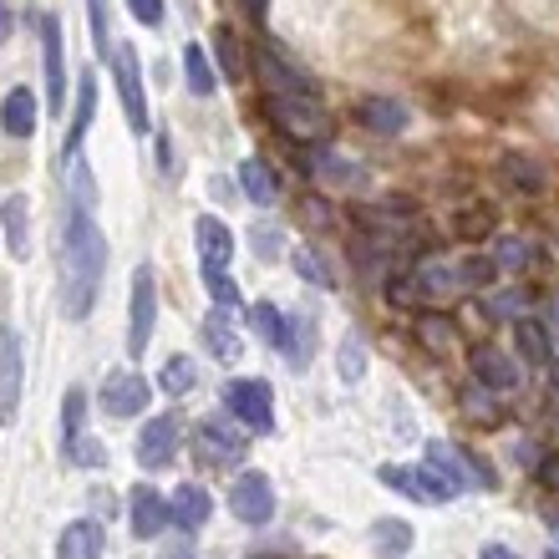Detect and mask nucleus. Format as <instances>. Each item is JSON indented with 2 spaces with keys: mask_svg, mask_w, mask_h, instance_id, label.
<instances>
[{
  "mask_svg": "<svg viewBox=\"0 0 559 559\" xmlns=\"http://www.w3.org/2000/svg\"><path fill=\"white\" fill-rule=\"evenodd\" d=\"M214 57H219V72L229 76V82L245 76V46H239V36L229 26H214Z\"/></svg>",
  "mask_w": 559,
  "mask_h": 559,
  "instance_id": "obj_33",
  "label": "nucleus"
},
{
  "mask_svg": "<svg viewBox=\"0 0 559 559\" xmlns=\"http://www.w3.org/2000/svg\"><path fill=\"white\" fill-rule=\"evenodd\" d=\"M555 539H559V524H555Z\"/></svg>",
  "mask_w": 559,
  "mask_h": 559,
  "instance_id": "obj_56",
  "label": "nucleus"
},
{
  "mask_svg": "<svg viewBox=\"0 0 559 559\" xmlns=\"http://www.w3.org/2000/svg\"><path fill=\"white\" fill-rule=\"evenodd\" d=\"M534 478L549 488V493H559V453H545L539 463H534Z\"/></svg>",
  "mask_w": 559,
  "mask_h": 559,
  "instance_id": "obj_47",
  "label": "nucleus"
},
{
  "mask_svg": "<svg viewBox=\"0 0 559 559\" xmlns=\"http://www.w3.org/2000/svg\"><path fill=\"white\" fill-rule=\"evenodd\" d=\"M82 423H87V392H82V386H67V397H61V448H72L76 438H87Z\"/></svg>",
  "mask_w": 559,
  "mask_h": 559,
  "instance_id": "obj_30",
  "label": "nucleus"
},
{
  "mask_svg": "<svg viewBox=\"0 0 559 559\" xmlns=\"http://www.w3.org/2000/svg\"><path fill=\"white\" fill-rule=\"evenodd\" d=\"M413 285H417V295H423V306H438V300H448V295L457 290V270L432 254V260H417Z\"/></svg>",
  "mask_w": 559,
  "mask_h": 559,
  "instance_id": "obj_20",
  "label": "nucleus"
},
{
  "mask_svg": "<svg viewBox=\"0 0 559 559\" xmlns=\"http://www.w3.org/2000/svg\"><path fill=\"white\" fill-rule=\"evenodd\" d=\"M21 371H26L21 336H15L11 325H0V423H15V407H21Z\"/></svg>",
  "mask_w": 559,
  "mask_h": 559,
  "instance_id": "obj_9",
  "label": "nucleus"
},
{
  "mask_svg": "<svg viewBox=\"0 0 559 559\" xmlns=\"http://www.w3.org/2000/svg\"><path fill=\"white\" fill-rule=\"evenodd\" d=\"M493 260H499V270H530L534 265V250L530 245H524V239H499V245H493Z\"/></svg>",
  "mask_w": 559,
  "mask_h": 559,
  "instance_id": "obj_38",
  "label": "nucleus"
},
{
  "mask_svg": "<svg viewBox=\"0 0 559 559\" xmlns=\"http://www.w3.org/2000/svg\"><path fill=\"white\" fill-rule=\"evenodd\" d=\"M204 285H209V295H214V306L219 310L239 306V285L229 280V270H204Z\"/></svg>",
  "mask_w": 559,
  "mask_h": 559,
  "instance_id": "obj_40",
  "label": "nucleus"
},
{
  "mask_svg": "<svg viewBox=\"0 0 559 559\" xmlns=\"http://www.w3.org/2000/svg\"><path fill=\"white\" fill-rule=\"evenodd\" d=\"M193 442H199V457H204V463H239V457H245V448H250V442H245V432H239L235 423H229V417H204V423L193 427Z\"/></svg>",
  "mask_w": 559,
  "mask_h": 559,
  "instance_id": "obj_8",
  "label": "nucleus"
},
{
  "mask_svg": "<svg viewBox=\"0 0 559 559\" xmlns=\"http://www.w3.org/2000/svg\"><path fill=\"white\" fill-rule=\"evenodd\" d=\"M250 331L260 341H270L275 352H285V346H290V321H285L270 300H254V306H250Z\"/></svg>",
  "mask_w": 559,
  "mask_h": 559,
  "instance_id": "obj_28",
  "label": "nucleus"
},
{
  "mask_svg": "<svg viewBox=\"0 0 559 559\" xmlns=\"http://www.w3.org/2000/svg\"><path fill=\"white\" fill-rule=\"evenodd\" d=\"M128 524H133L138 539H158V534L174 524V509H168V499H163L153 484H138L133 493H128Z\"/></svg>",
  "mask_w": 559,
  "mask_h": 559,
  "instance_id": "obj_10",
  "label": "nucleus"
},
{
  "mask_svg": "<svg viewBox=\"0 0 559 559\" xmlns=\"http://www.w3.org/2000/svg\"><path fill=\"white\" fill-rule=\"evenodd\" d=\"M545 559H559V549H549V555H545Z\"/></svg>",
  "mask_w": 559,
  "mask_h": 559,
  "instance_id": "obj_54",
  "label": "nucleus"
},
{
  "mask_svg": "<svg viewBox=\"0 0 559 559\" xmlns=\"http://www.w3.org/2000/svg\"><path fill=\"white\" fill-rule=\"evenodd\" d=\"M107 417H138L147 413V382L138 371H118V377H107L103 382V402H97Z\"/></svg>",
  "mask_w": 559,
  "mask_h": 559,
  "instance_id": "obj_15",
  "label": "nucleus"
},
{
  "mask_svg": "<svg viewBox=\"0 0 559 559\" xmlns=\"http://www.w3.org/2000/svg\"><path fill=\"white\" fill-rule=\"evenodd\" d=\"M36 122H41V107L31 97L26 87H11L5 92V103H0V128L11 138H31L36 133Z\"/></svg>",
  "mask_w": 559,
  "mask_h": 559,
  "instance_id": "obj_21",
  "label": "nucleus"
},
{
  "mask_svg": "<svg viewBox=\"0 0 559 559\" xmlns=\"http://www.w3.org/2000/svg\"><path fill=\"white\" fill-rule=\"evenodd\" d=\"M463 402H468V417H473V423H484V427H499L503 423L499 407H488V402H493V392H488V386H473Z\"/></svg>",
  "mask_w": 559,
  "mask_h": 559,
  "instance_id": "obj_41",
  "label": "nucleus"
},
{
  "mask_svg": "<svg viewBox=\"0 0 559 559\" xmlns=\"http://www.w3.org/2000/svg\"><path fill=\"white\" fill-rule=\"evenodd\" d=\"M549 367H555V361H549ZM555 392H559V367H555Z\"/></svg>",
  "mask_w": 559,
  "mask_h": 559,
  "instance_id": "obj_53",
  "label": "nucleus"
},
{
  "mask_svg": "<svg viewBox=\"0 0 559 559\" xmlns=\"http://www.w3.org/2000/svg\"><path fill=\"white\" fill-rule=\"evenodd\" d=\"M250 559H275V555H250Z\"/></svg>",
  "mask_w": 559,
  "mask_h": 559,
  "instance_id": "obj_55",
  "label": "nucleus"
},
{
  "mask_svg": "<svg viewBox=\"0 0 559 559\" xmlns=\"http://www.w3.org/2000/svg\"><path fill=\"white\" fill-rule=\"evenodd\" d=\"M260 72H265V92H270V97H316L310 72H300L295 61H285L270 41H265V51H260Z\"/></svg>",
  "mask_w": 559,
  "mask_h": 559,
  "instance_id": "obj_13",
  "label": "nucleus"
},
{
  "mask_svg": "<svg viewBox=\"0 0 559 559\" xmlns=\"http://www.w3.org/2000/svg\"><path fill=\"white\" fill-rule=\"evenodd\" d=\"M488 229H493V219H488L484 209H478V214H473V209H463V214H457V235H463V239L488 235Z\"/></svg>",
  "mask_w": 559,
  "mask_h": 559,
  "instance_id": "obj_46",
  "label": "nucleus"
},
{
  "mask_svg": "<svg viewBox=\"0 0 559 559\" xmlns=\"http://www.w3.org/2000/svg\"><path fill=\"white\" fill-rule=\"evenodd\" d=\"M316 163V174H325L331 183H341V189H361L367 183V174L356 168V163H341L336 153H321V158H306V168Z\"/></svg>",
  "mask_w": 559,
  "mask_h": 559,
  "instance_id": "obj_35",
  "label": "nucleus"
},
{
  "mask_svg": "<svg viewBox=\"0 0 559 559\" xmlns=\"http://www.w3.org/2000/svg\"><path fill=\"white\" fill-rule=\"evenodd\" d=\"M168 509H174V524L183 534L193 530H204L209 514H214V499H209V488L204 484H178V493L168 499Z\"/></svg>",
  "mask_w": 559,
  "mask_h": 559,
  "instance_id": "obj_19",
  "label": "nucleus"
},
{
  "mask_svg": "<svg viewBox=\"0 0 559 559\" xmlns=\"http://www.w3.org/2000/svg\"><path fill=\"white\" fill-rule=\"evenodd\" d=\"M87 15H92V46H97V57H112L118 41H112V15H107V0H87Z\"/></svg>",
  "mask_w": 559,
  "mask_h": 559,
  "instance_id": "obj_36",
  "label": "nucleus"
},
{
  "mask_svg": "<svg viewBox=\"0 0 559 559\" xmlns=\"http://www.w3.org/2000/svg\"><path fill=\"white\" fill-rule=\"evenodd\" d=\"M153 321H158V280L153 270H133V300H128V356H143L153 341Z\"/></svg>",
  "mask_w": 559,
  "mask_h": 559,
  "instance_id": "obj_5",
  "label": "nucleus"
},
{
  "mask_svg": "<svg viewBox=\"0 0 559 559\" xmlns=\"http://www.w3.org/2000/svg\"><path fill=\"white\" fill-rule=\"evenodd\" d=\"M453 270H457V290H488L499 280V260L493 254H463Z\"/></svg>",
  "mask_w": 559,
  "mask_h": 559,
  "instance_id": "obj_29",
  "label": "nucleus"
},
{
  "mask_svg": "<svg viewBox=\"0 0 559 559\" xmlns=\"http://www.w3.org/2000/svg\"><path fill=\"white\" fill-rule=\"evenodd\" d=\"M356 118L367 122L371 133H402L407 128V107L392 103V97H361V107H356Z\"/></svg>",
  "mask_w": 559,
  "mask_h": 559,
  "instance_id": "obj_26",
  "label": "nucleus"
},
{
  "mask_svg": "<svg viewBox=\"0 0 559 559\" xmlns=\"http://www.w3.org/2000/svg\"><path fill=\"white\" fill-rule=\"evenodd\" d=\"M204 341L219 361H239V336L229 331V316H224V310H214V316L204 321Z\"/></svg>",
  "mask_w": 559,
  "mask_h": 559,
  "instance_id": "obj_34",
  "label": "nucleus"
},
{
  "mask_svg": "<svg viewBox=\"0 0 559 559\" xmlns=\"http://www.w3.org/2000/svg\"><path fill=\"white\" fill-rule=\"evenodd\" d=\"M239 5H245V11H250L254 21H260V15H265V0H239Z\"/></svg>",
  "mask_w": 559,
  "mask_h": 559,
  "instance_id": "obj_52",
  "label": "nucleus"
},
{
  "mask_svg": "<svg viewBox=\"0 0 559 559\" xmlns=\"http://www.w3.org/2000/svg\"><path fill=\"white\" fill-rule=\"evenodd\" d=\"M361 371H367V346H361V341H341V377H346V382H361Z\"/></svg>",
  "mask_w": 559,
  "mask_h": 559,
  "instance_id": "obj_44",
  "label": "nucleus"
},
{
  "mask_svg": "<svg viewBox=\"0 0 559 559\" xmlns=\"http://www.w3.org/2000/svg\"><path fill=\"white\" fill-rule=\"evenodd\" d=\"M224 407H229L235 423L250 427V432H270V427H275V392H270V382H260V377L224 382Z\"/></svg>",
  "mask_w": 559,
  "mask_h": 559,
  "instance_id": "obj_3",
  "label": "nucleus"
},
{
  "mask_svg": "<svg viewBox=\"0 0 559 559\" xmlns=\"http://www.w3.org/2000/svg\"><path fill=\"white\" fill-rule=\"evenodd\" d=\"M103 549H107V534L97 519H72L57 534V559H103Z\"/></svg>",
  "mask_w": 559,
  "mask_h": 559,
  "instance_id": "obj_17",
  "label": "nucleus"
},
{
  "mask_svg": "<svg viewBox=\"0 0 559 559\" xmlns=\"http://www.w3.org/2000/svg\"><path fill=\"white\" fill-rule=\"evenodd\" d=\"M250 239H254V254H260V260H280V254H285V235H280V229H265V224H260Z\"/></svg>",
  "mask_w": 559,
  "mask_h": 559,
  "instance_id": "obj_45",
  "label": "nucleus"
},
{
  "mask_svg": "<svg viewBox=\"0 0 559 559\" xmlns=\"http://www.w3.org/2000/svg\"><path fill=\"white\" fill-rule=\"evenodd\" d=\"M229 514H235L239 524H250V530H260V524L275 519V488H270L265 473L250 468L229 484Z\"/></svg>",
  "mask_w": 559,
  "mask_h": 559,
  "instance_id": "obj_6",
  "label": "nucleus"
},
{
  "mask_svg": "<svg viewBox=\"0 0 559 559\" xmlns=\"http://www.w3.org/2000/svg\"><path fill=\"white\" fill-rule=\"evenodd\" d=\"M183 76H189L193 97H209V92L219 87V76H214V67H209V57H204V46H183Z\"/></svg>",
  "mask_w": 559,
  "mask_h": 559,
  "instance_id": "obj_32",
  "label": "nucleus"
},
{
  "mask_svg": "<svg viewBox=\"0 0 559 559\" xmlns=\"http://www.w3.org/2000/svg\"><path fill=\"white\" fill-rule=\"evenodd\" d=\"M92 112H97V76L82 72L76 76V107H72V133H67V158L82 153V138L92 128Z\"/></svg>",
  "mask_w": 559,
  "mask_h": 559,
  "instance_id": "obj_24",
  "label": "nucleus"
},
{
  "mask_svg": "<svg viewBox=\"0 0 559 559\" xmlns=\"http://www.w3.org/2000/svg\"><path fill=\"white\" fill-rule=\"evenodd\" d=\"M514 346H519V361H530V367H549L555 361V341H549L545 321H534V316L514 321Z\"/></svg>",
  "mask_w": 559,
  "mask_h": 559,
  "instance_id": "obj_22",
  "label": "nucleus"
},
{
  "mask_svg": "<svg viewBox=\"0 0 559 559\" xmlns=\"http://www.w3.org/2000/svg\"><path fill=\"white\" fill-rule=\"evenodd\" d=\"M138 463H143L147 473L168 468L178 457V417H147V427L138 432Z\"/></svg>",
  "mask_w": 559,
  "mask_h": 559,
  "instance_id": "obj_11",
  "label": "nucleus"
},
{
  "mask_svg": "<svg viewBox=\"0 0 559 559\" xmlns=\"http://www.w3.org/2000/svg\"><path fill=\"white\" fill-rule=\"evenodd\" d=\"M41 57H46V107L67 112V61H61V26L51 15H41Z\"/></svg>",
  "mask_w": 559,
  "mask_h": 559,
  "instance_id": "obj_14",
  "label": "nucleus"
},
{
  "mask_svg": "<svg viewBox=\"0 0 559 559\" xmlns=\"http://www.w3.org/2000/svg\"><path fill=\"white\" fill-rule=\"evenodd\" d=\"M112 76H118V97H122V112H128V128L143 138L147 133V97H143V72H138L133 46H118V51H112Z\"/></svg>",
  "mask_w": 559,
  "mask_h": 559,
  "instance_id": "obj_7",
  "label": "nucleus"
},
{
  "mask_svg": "<svg viewBox=\"0 0 559 559\" xmlns=\"http://www.w3.org/2000/svg\"><path fill=\"white\" fill-rule=\"evenodd\" d=\"M371 539H377V549H392V555H402V549H413V530H407L402 519H377V530H371Z\"/></svg>",
  "mask_w": 559,
  "mask_h": 559,
  "instance_id": "obj_37",
  "label": "nucleus"
},
{
  "mask_svg": "<svg viewBox=\"0 0 559 559\" xmlns=\"http://www.w3.org/2000/svg\"><path fill=\"white\" fill-rule=\"evenodd\" d=\"M382 484L397 488L402 499H413V503H453L457 493H463V488H457L453 478H442L432 463H423V468H392V463H386Z\"/></svg>",
  "mask_w": 559,
  "mask_h": 559,
  "instance_id": "obj_4",
  "label": "nucleus"
},
{
  "mask_svg": "<svg viewBox=\"0 0 559 559\" xmlns=\"http://www.w3.org/2000/svg\"><path fill=\"white\" fill-rule=\"evenodd\" d=\"M158 386L168 392V397H189L193 386H199V367H193L189 356H168V361H163Z\"/></svg>",
  "mask_w": 559,
  "mask_h": 559,
  "instance_id": "obj_31",
  "label": "nucleus"
},
{
  "mask_svg": "<svg viewBox=\"0 0 559 559\" xmlns=\"http://www.w3.org/2000/svg\"><path fill=\"white\" fill-rule=\"evenodd\" d=\"M295 270L310 280V285H321V290H331L336 280H331V270H325V260L316 250H295Z\"/></svg>",
  "mask_w": 559,
  "mask_h": 559,
  "instance_id": "obj_42",
  "label": "nucleus"
},
{
  "mask_svg": "<svg viewBox=\"0 0 559 559\" xmlns=\"http://www.w3.org/2000/svg\"><path fill=\"white\" fill-rule=\"evenodd\" d=\"M484 559H519V555H514L509 545H488V549H484Z\"/></svg>",
  "mask_w": 559,
  "mask_h": 559,
  "instance_id": "obj_51",
  "label": "nucleus"
},
{
  "mask_svg": "<svg viewBox=\"0 0 559 559\" xmlns=\"http://www.w3.org/2000/svg\"><path fill=\"white\" fill-rule=\"evenodd\" d=\"M503 178H509V183H514V189H539V183H545V174H539V168H534L530 158H514V153H509V158H503Z\"/></svg>",
  "mask_w": 559,
  "mask_h": 559,
  "instance_id": "obj_39",
  "label": "nucleus"
},
{
  "mask_svg": "<svg viewBox=\"0 0 559 559\" xmlns=\"http://www.w3.org/2000/svg\"><path fill=\"white\" fill-rule=\"evenodd\" d=\"M193 239H199L204 270H229V260H235V235H229V224L214 219V214H199V219H193Z\"/></svg>",
  "mask_w": 559,
  "mask_h": 559,
  "instance_id": "obj_16",
  "label": "nucleus"
},
{
  "mask_svg": "<svg viewBox=\"0 0 559 559\" xmlns=\"http://www.w3.org/2000/svg\"><path fill=\"white\" fill-rule=\"evenodd\" d=\"M107 270V239L103 229L92 224L87 209L67 214V229H61V300H67V316L72 321H87L92 300H97V285H103Z\"/></svg>",
  "mask_w": 559,
  "mask_h": 559,
  "instance_id": "obj_1",
  "label": "nucleus"
},
{
  "mask_svg": "<svg viewBox=\"0 0 559 559\" xmlns=\"http://www.w3.org/2000/svg\"><path fill=\"white\" fill-rule=\"evenodd\" d=\"M417 341H423L432 356H457V325L442 316V310H423V321H417Z\"/></svg>",
  "mask_w": 559,
  "mask_h": 559,
  "instance_id": "obj_25",
  "label": "nucleus"
},
{
  "mask_svg": "<svg viewBox=\"0 0 559 559\" xmlns=\"http://www.w3.org/2000/svg\"><path fill=\"white\" fill-rule=\"evenodd\" d=\"M11 26H15V21H11V11H5V5H0V46L11 41Z\"/></svg>",
  "mask_w": 559,
  "mask_h": 559,
  "instance_id": "obj_50",
  "label": "nucleus"
},
{
  "mask_svg": "<svg viewBox=\"0 0 559 559\" xmlns=\"http://www.w3.org/2000/svg\"><path fill=\"white\" fill-rule=\"evenodd\" d=\"M128 5H133V15L143 26H158L163 21V0H128Z\"/></svg>",
  "mask_w": 559,
  "mask_h": 559,
  "instance_id": "obj_48",
  "label": "nucleus"
},
{
  "mask_svg": "<svg viewBox=\"0 0 559 559\" xmlns=\"http://www.w3.org/2000/svg\"><path fill=\"white\" fill-rule=\"evenodd\" d=\"M239 189H245V199H250V204H260V209H270L280 199L275 174H270L260 158H245V163H239Z\"/></svg>",
  "mask_w": 559,
  "mask_h": 559,
  "instance_id": "obj_27",
  "label": "nucleus"
},
{
  "mask_svg": "<svg viewBox=\"0 0 559 559\" xmlns=\"http://www.w3.org/2000/svg\"><path fill=\"white\" fill-rule=\"evenodd\" d=\"M468 367L478 377V386H488V392H519V382H524L519 361L509 352H499V346H473Z\"/></svg>",
  "mask_w": 559,
  "mask_h": 559,
  "instance_id": "obj_12",
  "label": "nucleus"
},
{
  "mask_svg": "<svg viewBox=\"0 0 559 559\" xmlns=\"http://www.w3.org/2000/svg\"><path fill=\"white\" fill-rule=\"evenodd\" d=\"M310 352H316V325H310V321H290V346H285V356H295V367H306Z\"/></svg>",
  "mask_w": 559,
  "mask_h": 559,
  "instance_id": "obj_43",
  "label": "nucleus"
},
{
  "mask_svg": "<svg viewBox=\"0 0 559 559\" xmlns=\"http://www.w3.org/2000/svg\"><path fill=\"white\" fill-rule=\"evenodd\" d=\"M427 463H432L442 478H453L457 488H473V478H478L484 488H493V484H488V468H478L473 457H463L453 442H427Z\"/></svg>",
  "mask_w": 559,
  "mask_h": 559,
  "instance_id": "obj_18",
  "label": "nucleus"
},
{
  "mask_svg": "<svg viewBox=\"0 0 559 559\" xmlns=\"http://www.w3.org/2000/svg\"><path fill=\"white\" fill-rule=\"evenodd\" d=\"M158 559H193L189 539H183V545H168V549H163V555H158Z\"/></svg>",
  "mask_w": 559,
  "mask_h": 559,
  "instance_id": "obj_49",
  "label": "nucleus"
},
{
  "mask_svg": "<svg viewBox=\"0 0 559 559\" xmlns=\"http://www.w3.org/2000/svg\"><path fill=\"white\" fill-rule=\"evenodd\" d=\"M265 112L290 143L310 147V143H325V138H331V118H325V107L316 103V97H270Z\"/></svg>",
  "mask_w": 559,
  "mask_h": 559,
  "instance_id": "obj_2",
  "label": "nucleus"
},
{
  "mask_svg": "<svg viewBox=\"0 0 559 559\" xmlns=\"http://www.w3.org/2000/svg\"><path fill=\"white\" fill-rule=\"evenodd\" d=\"M0 224H5V250H11V260H26L31 254V214H26V199H21V193L0 199Z\"/></svg>",
  "mask_w": 559,
  "mask_h": 559,
  "instance_id": "obj_23",
  "label": "nucleus"
}]
</instances>
